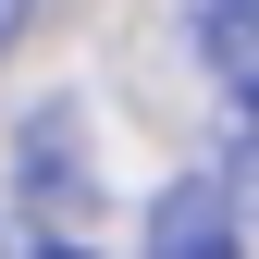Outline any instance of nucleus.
Returning a JSON list of instances; mask_svg holds the SVG:
<instances>
[{"instance_id": "nucleus-3", "label": "nucleus", "mask_w": 259, "mask_h": 259, "mask_svg": "<svg viewBox=\"0 0 259 259\" xmlns=\"http://www.w3.org/2000/svg\"><path fill=\"white\" fill-rule=\"evenodd\" d=\"M25 13H37V0H0V50H13V37H25Z\"/></svg>"}, {"instance_id": "nucleus-4", "label": "nucleus", "mask_w": 259, "mask_h": 259, "mask_svg": "<svg viewBox=\"0 0 259 259\" xmlns=\"http://www.w3.org/2000/svg\"><path fill=\"white\" fill-rule=\"evenodd\" d=\"M37 259H87V247H37Z\"/></svg>"}, {"instance_id": "nucleus-1", "label": "nucleus", "mask_w": 259, "mask_h": 259, "mask_svg": "<svg viewBox=\"0 0 259 259\" xmlns=\"http://www.w3.org/2000/svg\"><path fill=\"white\" fill-rule=\"evenodd\" d=\"M148 259H247V210L222 173H173L148 210Z\"/></svg>"}, {"instance_id": "nucleus-2", "label": "nucleus", "mask_w": 259, "mask_h": 259, "mask_svg": "<svg viewBox=\"0 0 259 259\" xmlns=\"http://www.w3.org/2000/svg\"><path fill=\"white\" fill-rule=\"evenodd\" d=\"M185 25H198L210 74L235 87V99H259V0H185Z\"/></svg>"}]
</instances>
